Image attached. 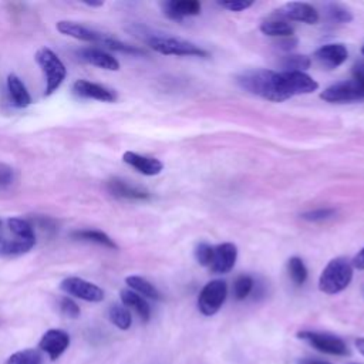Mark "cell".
<instances>
[{
    "instance_id": "6da1fadb",
    "label": "cell",
    "mask_w": 364,
    "mask_h": 364,
    "mask_svg": "<svg viewBox=\"0 0 364 364\" xmlns=\"http://www.w3.org/2000/svg\"><path fill=\"white\" fill-rule=\"evenodd\" d=\"M131 33L135 34L138 38L144 40L152 50L165 55H193V57H209V53L199 46L182 40L165 36L162 33H155L151 28L134 24L131 27Z\"/></svg>"
},
{
    "instance_id": "7a4b0ae2",
    "label": "cell",
    "mask_w": 364,
    "mask_h": 364,
    "mask_svg": "<svg viewBox=\"0 0 364 364\" xmlns=\"http://www.w3.org/2000/svg\"><path fill=\"white\" fill-rule=\"evenodd\" d=\"M237 84L242 90L262 97L267 101L280 102L284 101L277 84V71L259 68V70H247L237 77Z\"/></svg>"
},
{
    "instance_id": "3957f363",
    "label": "cell",
    "mask_w": 364,
    "mask_h": 364,
    "mask_svg": "<svg viewBox=\"0 0 364 364\" xmlns=\"http://www.w3.org/2000/svg\"><path fill=\"white\" fill-rule=\"evenodd\" d=\"M353 280V266L344 257H336L327 263L318 279V289L326 294H337L347 289Z\"/></svg>"
},
{
    "instance_id": "277c9868",
    "label": "cell",
    "mask_w": 364,
    "mask_h": 364,
    "mask_svg": "<svg viewBox=\"0 0 364 364\" xmlns=\"http://www.w3.org/2000/svg\"><path fill=\"white\" fill-rule=\"evenodd\" d=\"M46 80V95H51L65 80L67 70L58 55L48 47H41L34 55Z\"/></svg>"
},
{
    "instance_id": "5b68a950",
    "label": "cell",
    "mask_w": 364,
    "mask_h": 364,
    "mask_svg": "<svg viewBox=\"0 0 364 364\" xmlns=\"http://www.w3.org/2000/svg\"><path fill=\"white\" fill-rule=\"evenodd\" d=\"M277 82L284 100L293 95L310 94L318 88V82L303 71H277Z\"/></svg>"
},
{
    "instance_id": "8992f818",
    "label": "cell",
    "mask_w": 364,
    "mask_h": 364,
    "mask_svg": "<svg viewBox=\"0 0 364 364\" xmlns=\"http://www.w3.org/2000/svg\"><path fill=\"white\" fill-rule=\"evenodd\" d=\"M228 296V286L223 280H210L203 286L198 296V309L203 316L216 314Z\"/></svg>"
},
{
    "instance_id": "52a82bcc",
    "label": "cell",
    "mask_w": 364,
    "mask_h": 364,
    "mask_svg": "<svg viewBox=\"0 0 364 364\" xmlns=\"http://www.w3.org/2000/svg\"><path fill=\"white\" fill-rule=\"evenodd\" d=\"M297 337L300 340H304L311 347H314L316 350H318L324 354H330V355H347L348 354V348H347L346 343L337 336L304 330V331H299Z\"/></svg>"
},
{
    "instance_id": "ba28073f",
    "label": "cell",
    "mask_w": 364,
    "mask_h": 364,
    "mask_svg": "<svg viewBox=\"0 0 364 364\" xmlns=\"http://www.w3.org/2000/svg\"><path fill=\"white\" fill-rule=\"evenodd\" d=\"M320 98L326 102H353L364 100V82L347 80L327 87Z\"/></svg>"
},
{
    "instance_id": "9c48e42d",
    "label": "cell",
    "mask_w": 364,
    "mask_h": 364,
    "mask_svg": "<svg viewBox=\"0 0 364 364\" xmlns=\"http://www.w3.org/2000/svg\"><path fill=\"white\" fill-rule=\"evenodd\" d=\"M60 289L70 296L78 297L85 301L98 303L104 300V291L97 284L87 282L81 277H65L60 283Z\"/></svg>"
},
{
    "instance_id": "30bf717a",
    "label": "cell",
    "mask_w": 364,
    "mask_h": 364,
    "mask_svg": "<svg viewBox=\"0 0 364 364\" xmlns=\"http://www.w3.org/2000/svg\"><path fill=\"white\" fill-rule=\"evenodd\" d=\"M237 259V247L233 243H220L213 247L212 260L209 263V270L215 274L229 273Z\"/></svg>"
},
{
    "instance_id": "8fae6325",
    "label": "cell",
    "mask_w": 364,
    "mask_h": 364,
    "mask_svg": "<svg viewBox=\"0 0 364 364\" xmlns=\"http://www.w3.org/2000/svg\"><path fill=\"white\" fill-rule=\"evenodd\" d=\"M70 346V336L67 331L61 328H50L47 330L41 340L38 341V347L44 351L50 360H57Z\"/></svg>"
},
{
    "instance_id": "7c38bea8",
    "label": "cell",
    "mask_w": 364,
    "mask_h": 364,
    "mask_svg": "<svg viewBox=\"0 0 364 364\" xmlns=\"http://www.w3.org/2000/svg\"><path fill=\"white\" fill-rule=\"evenodd\" d=\"M313 57L320 67L326 70H334L347 60L348 51L344 44L333 43V44H324L320 48H317Z\"/></svg>"
},
{
    "instance_id": "4fadbf2b",
    "label": "cell",
    "mask_w": 364,
    "mask_h": 364,
    "mask_svg": "<svg viewBox=\"0 0 364 364\" xmlns=\"http://www.w3.org/2000/svg\"><path fill=\"white\" fill-rule=\"evenodd\" d=\"M55 27L61 34H65V36H70V37H74V38H78L82 41H88V43H97V44H102L105 37L108 36L105 33L90 28L84 24L75 23V21H68V20L58 21Z\"/></svg>"
},
{
    "instance_id": "5bb4252c",
    "label": "cell",
    "mask_w": 364,
    "mask_h": 364,
    "mask_svg": "<svg viewBox=\"0 0 364 364\" xmlns=\"http://www.w3.org/2000/svg\"><path fill=\"white\" fill-rule=\"evenodd\" d=\"M73 91L81 98H90L102 102H114L117 100L115 91L87 80H77L73 85Z\"/></svg>"
},
{
    "instance_id": "9a60e30c",
    "label": "cell",
    "mask_w": 364,
    "mask_h": 364,
    "mask_svg": "<svg viewBox=\"0 0 364 364\" xmlns=\"http://www.w3.org/2000/svg\"><path fill=\"white\" fill-rule=\"evenodd\" d=\"M279 14L282 17L294 20V21H301L306 24H316L320 18L318 11L309 3L303 1H290L286 3L280 10Z\"/></svg>"
},
{
    "instance_id": "2e32d148",
    "label": "cell",
    "mask_w": 364,
    "mask_h": 364,
    "mask_svg": "<svg viewBox=\"0 0 364 364\" xmlns=\"http://www.w3.org/2000/svg\"><path fill=\"white\" fill-rule=\"evenodd\" d=\"M77 55L80 57V60H82V61H85L91 65H95V67H100V68H104V70H109V71H118L119 70V63L115 57H112L107 51L95 48V47L80 48L77 51Z\"/></svg>"
},
{
    "instance_id": "e0dca14e",
    "label": "cell",
    "mask_w": 364,
    "mask_h": 364,
    "mask_svg": "<svg viewBox=\"0 0 364 364\" xmlns=\"http://www.w3.org/2000/svg\"><path fill=\"white\" fill-rule=\"evenodd\" d=\"M200 3L196 0H168L162 3L164 14L172 20H182L189 16L200 14Z\"/></svg>"
},
{
    "instance_id": "ac0fdd59",
    "label": "cell",
    "mask_w": 364,
    "mask_h": 364,
    "mask_svg": "<svg viewBox=\"0 0 364 364\" xmlns=\"http://www.w3.org/2000/svg\"><path fill=\"white\" fill-rule=\"evenodd\" d=\"M122 159H124L125 164H128L129 166L136 169L139 173L146 175V176L158 175L164 169V164L159 159L152 158V156L139 155V154L132 152V151H127L122 155Z\"/></svg>"
},
{
    "instance_id": "d6986e66",
    "label": "cell",
    "mask_w": 364,
    "mask_h": 364,
    "mask_svg": "<svg viewBox=\"0 0 364 364\" xmlns=\"http://www.w3.org/2000/svg\"><path fill=\"white\" fill-rule=\"evenodd\" d=\"M107 188L109 191L111 195L117 196V198H122V199H136V200H141V199H148L149 198V192L142 189V188H138V186H134L122 179H111L108 183H107Z\"/></svg>"
},
{
    "instance_id": "ffe728a7",
    "label": "cell",
    "mask_w": 364,
    "mask_h": 364,
    "mask_svg": "<svg viewBox=\"0 0 364 364\" xmlns=\"http://www.w3.org/2000/svg\"><path fill=\"white\" fill-rule=\"evenodd\" d=\"M119 297H121L122 304L125 307H131L132 310H135L142 321L146 323L149 320V317H151V307H149L148 301L142 296H139L138 293H135L131 289H122L119 291Z\"/></svg>"
},
{
    "instance_id": "44dd1931",
    "label": "cell",
    "mask_w": 364,
    "mask_h": 364,
    "mask_svg": "<svg viewBox=\"0 0 364 364\" xmlns=\"http://www.w3.org/2000/svg\"><path fill=\"white\" fill-rule=\"evenodd\" d=\"M7 90L10 94V98L13 100V104L18 108H26L31 104V97L23 84V81L16 74H9L7 77Z\"/></svg>"
},
{
    "instance_id": "7402d4cb",
    "label": "cell",
    "mask_w": 364,
    "mask_h": 364,
    "mask_svg": "<svg viewBox=\"0 0 364 364\" xmlns=\"http://www.w3.org/2000/svg\"><path fill=\"white\" fill-rule=\"evenodd\" d=\"M260 31L264 36H270V37H277V38H284V37H291L294 34L293 27L282 18H270V20H264L260 24Z\"/></svg>"
},
{
    "instance_id": "603a6c76",
    "label": "cell",
    "mask_w": 364,
    "mask_h": 364,
    "mask_svg": "<svg viewBox=\"0 0 364 364\" xmlns=\"http://www.w3.org/2000/svg\"><path fill=\"white\" fill-rule=\"evenodd\" d=\"M36 240H27V239H7L0 237V255L1 256H17L28 252L34 246Z\"/></svg>"
},
{
    "instance_id": "cb8c5ba5",
    "label": "cell",
    "mask_w": 364,
    "mask_h": 364,
    "mask_svg": "<svg viewBox=\"0 0 364 364\" xmlns=\"http://www.w3.org/2000/svg\"><path fill=\"white\" fill-rule=\"evenodd\" d=\"M125 283L129 286L131 290H134L135 293H138L142 297H148L152 300H159L161 299V293L159 290L146 279L141 277V276H128L125 279Z\"/></svg>"
},
{
    "instance_id": "d4e9b609",
    "label": "cell",
    "mask_w": 364,
    "mask_h": 364,
    "mask_svg": "<svg viewBox=\"0 0 364 364\" xmlns=\"http://www.w3.org/2000/svg\"><path fill=\"white\" fill-rule=\"evenodd\" d=\"M71 236L74 239H78V240H87V242H94V243H98V245H102L108 249H118L117 243L104 232L101 230H94V229H82V230H75L71 233Z\"/></svg>"
},
{
    "instance_id": "484cf974",
    "label": "cell",
    "mask_w": 364,
    "mask_h": 364,
    "mask_svg": "<svg viewBox=\"0 0 364 364\" xmlns=\"http://www.w3.org/2000/svg\"><path fill=\"white\" fill-rule=\"evenodd\" d=\"M108 317L111 323L119 330H128L132 324L131 313L124 304H112L108 310Z\"/></svg>"
},
{
    "instance_id": "4316f807",
    "label": "cell",
    "mask_w": 364,
    "mask_h": 364,
    "mask_svg": "<svg viewBox=\"0 0 364 364\" xmlns=\"http://www.w3.org/2000/svg\"><path fill=\"white\" fill-rule=\"evenodd\" d=\"M311 65V60L303 54H289L280 60L282 71H303Z\"/></svg>"
},
{
    "instance_id": "83f0119b",
    "label": "cell",
    "mask_w": 364,
    "mask_h": 364,
    "mask_svg": "<svg viewBox=\"0 0 364 364\" xmlns=\"http://www.w3.org/2000/svg\"><path fill=\"white\" fill-rule=\"evenodd\" d=\"M9 229L11 230V233L16 237L20 239H27V240H36V235H34V229L31 226V223H28L26 219L21 218H10L7 220Z\"/></svg>"
},
{
    "instance_id": "f1b7e54d",
    "label": "cell",
    "mask_w": 364,
    "mask_h": 364,
    "mask_svg": "<svg viewBox=\"0 0 364 364\" xmlns=\"http://www.w3.org/2000/svg\"><path fill=\"white\" fill-rule=\"evenodd\" d=\"M4 364H43V357L36 348H26L11 354Z\"/></svg>"
},
{
    "instance_id": "f546056e",
    "label": "cell",
    "mask_w": 364,
    "mask_h": 364,
    "mask_svg": "<svg viewBox=\"0 0 364 364\" xmlns=\"http://www.w3.org/2000/svg\"><path fill=\"white\" fill-rule=\"evenodd\" d=\"M287 270H289V276L294 284L300 286L307 280V267L300 257H297V256L290 257L287 262Z\"/></svg>"
},
{
    "instance_id": "4dcf8cb0",
    "label": "cell",
    "mask_w": 364,
    "mask_h": 364,
    "mask_svg": "<svg viewBox=\"0 0 364 364\" xmlns=\"http://www.w3.org/2000/svg\"><path fill=\"white\" fill-rule=\"evenodd\" d=\"M326 14L328 20L333 23H350L353 20L351 11L343 7L341 4H336V3H331L326 7Z\"/></svg>"
},
{
    "instance_id": "1f68e13d",
    "label": "cell",
    "mask_w": 364,
    "mask_h": 364,
    "mask_svg": "<svg viewBox=\"0 0 364 364\" xmlns=\"http://www.w3.org/2000/svg\"><path fill=\"white\" fill-rule=\"evenodd\" d=\"M253 279L247 274L239 276L233 283V296L236 300H245L253 290Z\"/></svg>"
},
{
    "instance_id": "d6a6232c",
    "label": "cell",
    "mask_w": 364,
    "mask_h": 364,
    "mask_svg": "<svg viewBox=\"0 0 364 364\" xmlns=\"http://www.w3.org/2000/svg\"><path fill=\"white\" fill-rule=\"evenodd\" d=\"M336 212L337 210L334 208H317V209L304 212L300 216H301V219H304L307 222H323V220L333 218L336 215Z\"/></svg>"
},
{
    "instance_id": "836d02e7",
    "label": "cell",
    "mask_w": 364,
    "mask_h": 364,
    "mask_svg": "<svg viewBox=\"0 0 364 364\" xmlns=\"http://www.w3.org/2000/svg\"><path fill=\"white\" fill-rule=\"evenodd\" d=\"M213 255V246L202 242L195 247V259L200 266H209Z\"/></svg>"
},
{
    "instance_id": "e575fe53",
    "label": "cell",
    "mask_w": 364,
    "mask_h": 364,
    "mask_svg": "<svg viewBox=\"0 0 364 364\" xmlns=\"http://www.w3.org/2000/svg\"><path fill=\"white\" fill-rule=\"evenodd\" d=\"M58 307H60V311L68 318H78L80 317V307L70 297H61L60 301H58Z\"/></svg>"
},
{
    "instance_id": "d590c367",
    "label": "cell",
    "mask_w": 364,
    "mask_h": 364,
    "mask_svg": "<svg viewBox=\"0 0 364 364\" xmlns=\"http://www.w3.org/2000/svg\"><path fill=\"white\" fill-rule=\"evenodd\" d=\"M219 6L229 10V11H242L253 6V1L250 0H228V1H219Z\"/></svg>"
},
{
    "instance_id": "8d00e7d4",
    "label": "cell",
    "mask_w": 364,
    "mask_h": 364,
    "mask_svg": "<svg viewBox=\"0 0 364 364\" xmlns=\"http://www.w3.org/2000/svg\"><path fill=\"white\" fill-rule=\"evenodd\" d=\"M14 171L10 165L0 162V186H7L13 182Z\"/></svg>"
},
{
    "instance_id": "74e56055",
    "label": "cell",
    "mask_w": 364,
    "mask_h": 364,
    "mask_svg": "<svg viewBox=\"0 0 364 364\" xmlns=\"http://www.w3.org/2000/svg\"><path fill=\"white\" fill-rule=\"evenodd\" d=\"M351 74H353V80L364 82V61H355L354 65L351 67Z\"/></svg>"
},
{
    "instance_id": "f35d334b",
    "label": "cell",
    "mask_w": 364,
    "mask_h": 364,
    "mask_svg": "<svg viewBox=\"0 0 364 364\" xmlns=\"http://www.w3.org/2000/svg\"><path fill=\"white\" fill-rule=\"evenodd\" d=\"M297 38H294L293 36L291 37H284V38H280L279 41H277V47L280 48V50H284V51H290V50H293L296 46H297Z\"/></svg>"
},
{
    "instance_id": "ab89813d",
    "label": "cell",
    "mask_w": 364,
    "mask_h": 364,
    "mask_svg": "<svg viewBox=\"0 0 364 364\" xmlns=\"http://www.w3.org/2000/svg\"><path fill=\"white\" fill-rule=\"evenodd\" d=\"M351 266L358 270H364V247L354 256V259L351 260Z\"/></svg>"
},
{
    "instance_id": "60d3db41",
    "label": "cell",
    "mask_w": 364,
    "mask_h": 364,
    "mask_svg": "<svg viewBox=\"0 0 364 364\" xmlns=\"http://www.w3.org/2000/svg\"><path fill=\"white\" fill-rule=\"evenodd\" d=\"M297 364H331L324 360H316V358H301L297 361Z\"/></svg>"
},
{
    "instance_id": "b9f144b4",
    "label": "cell",
    "mask_w": 364,
    "mask_h": 364,
    "mask_svg": "<svg viewBox=\"0 0 364 364\" xmlns=\"http://www.w3.org/2000/svg\"><path fill=\"white\" fill-rule=\"evenodd\" d=\"M354 344H355V347H357V350L364 355V338L363 337H360V338H357L355 341H354Z\"/></svg>"
},
{
    "instance_id": "7bdbcfd3",
    "label": "cell",
    "mask_w": 364,
    "mask_h": 364,
    "mask_svg": "<svg viewBox=\"0 0 364 364\" xmlns=\"http://www.w3.org/2000/svg\"><path fill=\"white\" fill-rule=\"evenodd\" d=\"M87 6H91V7H98V6H102L104 3L102 1H98V3H95V1H84Z\"/></svg>"
},
{
    "instance_id": "ee69618b",
    "label": "cell",
    "mask_w": 364,
    "mask_h": 364,
    "mask_svg": "<svg viewBox=\"0 0 364 364\" xmlns=\"http://www.w3.org/2000/svg\"><path fill=\"white\" fill-rule=\"evenodd\" d=\"M361 54H363V55H364V46H363V47H361Z\"/></svg>"
},
{
    "instance_id": "f6af8a7d",
    "label": "cell",
    "mask_w": 364,
    "mask_h": 364,
    "mask_svg": "<svg viewBox=\"0 0 364 364\" xmlns=\"http://www.w3.org/2000/svg\"><path fill=\"white\" fill-rule=\"evenodd\" d=\"M0 225H1V222H0Z\"/></svg>"
}]
</instances>
